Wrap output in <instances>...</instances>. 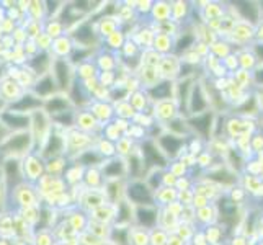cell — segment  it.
Listing matches in <instances>:
<instances>
[{"instance_id":"cell-1","label":"cell","mask_w":263,"mask_h":245,"mask_svg":"<svg viewBox=\"0 0 263 245\" xmlns=\"http://www.w3.org/2000/svg\"><path fill=\"white\" fill-rule=\"evenodd\" d=\"M126 193H128V198L136 204H139V206H151L152 204L151 190L144 183H141V181H134V183H131L128 186V190H126Z\"/></svg>"},{"instance_id":"cell-2","label":"cell","mask_w":263,"mask_h":245,"mask_svg":"<svg viewBox=\"0 0 263 245\" xmlns=\"http://www.w3.org/2000/svg\"><path fill=\"white\" fill-rule=\"evenodd\" d=\"M0 120H2L4 126L10 129H26L30 126V118L25 115H18L13 111H5L0 115Z\"/></svg>"},{"instance_id":"cell-3","label":"cell","mask_w":263,"mask_h":245,"mask_svg":"<svg viewBox=\"0 0 263 245\" xmlns=\"http://www.w3.org/2000/svg\"><path fill=\"white\" fill-rule=\"evenodd\" d=\"M190 124H192V128L198 134H201L203 138H208V136H210V131H211V126H213V115L211 113L196 115L195 118L190 120Z\"/></svg>"},{"instance_id":"cell-4","label":"cell","mask_w":263,"mask_h":245,"mask_svg":"<svg viewBox=\"0 0 263 245\" xmlns=\"http://www.w3.org/2000/svg\"><path fill=\"white\" fill-rule=\"evenodd\" d=\"M54 76L61 90L69 88L70 84V67L64 59H58L54 62Z\"/></svg>"},{"instance_id":"cell-5","label":"cell","mask_w":263,"mask_h":245,"mask_svg":"<svg viewBox=\"0 0 263 245\" xmlns=\"http://www.w3.org/2000/svg\"><path fill=\"white\" fill-rule=\"evenodd\" d=\"M159 144H160L162 150H164L168 157H177L180 154L181 146H183V141H181L180 138H177V136H174V134H165V136H162V138H160Z\"/></svg>"},{"instance_id":"cell-6","label":"cell","mask_w":263,"mask_h":245,"mask_svg":"<svg viewBox=\"0 0 263 245\" xmlns=\"http://www.w3.org/2000/svg\"><path fill=\"white\" fill-rule=\"evenodd\" d=\"M188 100H190V110H192L193 115H201V113H204L208 102L204 100V93H203L201 87H199L198 84L195 85L193 92L190 93V98Z\"/></svg>"},{"instance_id":"cell-7","label":"cell","mask_w":263,"mask_h":245,"mask_svg":"<svg viewBox=\"0 0 263 245\" xmlns=\"http://www.w3.org/2000/svg\"><path fill=\"white\" fill-rule=\"evenodd\" d=\"M30 146H31V136L26 133L18 134L5 142V149L10 152H22V150H26Z\"/></svg>"},{"instance_id":"cell-8","label":"cell","mask_w":263,"mask_h":245,"mask_svg":"<svg viewBox=\"0 0 263 245\" xmlns=\"http://www.w3.org/2000/svg\"><path fill=\"white\" fill-rule=\"evenodd\" d=\"M142 152H144V159H146V162L149 163V165H160V167H165V159L164 156L156 149V146H154L152 142H146L142 146Z\"/></svg>"},{"instance_id":"cell-9","label":"cell","mask_w":263,"mask_h":245,"mask_svg":"<svg viewBox=\"0 0 263 245\" xmlns=\"http://www.w3.org/2000/svg\"><path fill=\"white\" fill-rule=\"evenodd\" d=\"M235 8H237V12L246 18L247 22H252V23H257L258 22V12L260 8L257 7V4L253 2H235L234 4Z\"/></svg>"},{"instance_id":"cell-10","label":"cell","mask_w":263,"mask_h":245,"mask_svg":"<svg viewBox=\"0 0 263 245\" xmlns=\"http://www.w3.org/2000/svg\"><path fill=\"white\" fill-rule=\"evenodd\" d=\"M136 214H138V222L144 228H152L157 222V213L151 210L149 206H139Z\"/></svg>"},{"instance_id":"cell-11","label":"cell","mask_w":263,"mask_h":245,"mask_svg":"<svg viewBox=\"0 0 263 245\" xmlns=\"http://www.w3.org/2000/svg\"><path fill=\"white\" fill-rule=\"evenodd\" d=\"M74 38L80 43V44H85V46H90L93 41H95V31L92 30V26L88 23L80 25L79 28L74 33Z\"/></svg>"},{"instance_id":"cell-12","label":"cell","mask_w":263,"mask_h":245,"mask_svg":"<svg viewBox=\"0 0 263 245\" xmlns=\"http://www.w3.org/2000/svg\"><path fill=\"white\" fill-rule=\"evenodd\" d=\"M38 106H41V100L40 98L26 95V97L18 100L16 103L12 105V110H15V111H30V110H33V108H38Z\"/></svg>"},{"instance_id":"cell-13","label":"cell","mask_w":263,"mask_h":245,"mask_svg":"<svg viewBox=\"0 0 263 245\" xmlns=\"http://www.w3.org/2000/svg\"><path fill=\"white\" fill-rule=\"evenodd\" d=\"M54 90H56V84H54V80L51 76H44L38 84L34 87V93L40 95V97H48L51 95Z\"/></svg>"},{"instance_id":"cell-14","label":"cell","mask_w":263,"mask_h":245,"mask_svg":"<svg viewBox=\"0 0 263 245\" xmlns=\"http://www.w3.org/2000/svg\"><path fill=\"white\" fill-rule=\"evenodd\" d=\"M5 175H7V181H8V185H10V181L13 178V185H16V181L20 180L22 174H20V162L18 160H7L5 163Z\"/></svg>"},{"instance_id":"cell-15","label":"cell","mask_w":263,"mask_h":245,"mask_svg":"<svg viewBox=\"0 0 263 245\" xmlns=\"http://www.w3.org/2000/svg\"><path fill=\"white\" fill-rule=\"evenodd\" d=\"M103 174L108 178H118V177H121L124 174V163H123V160L121 159H115L113 162L106 163Z\"/></svg>"},{"instance_id":"cell-16","label":"cell","mask_w":263,"mask_h":245,"mask_svg":"<svg viewBox=\"0 0 263 245\" xmlns=\"http://www.w3.org/2000/svg\"><path fill=\"white\" fill-rule=\"evenodd\" d=\"M170 93H172V84H170V82H162V84H156L151 88V95L156 100L168 98Z\"/></svg>"},{"instance_id":"cell-17","label":"cell","mask_w":263,"mask_h":245,"mask_svg":"<svg viewBox=\"0 0 263 245\" xmlns=\"http://www.w3.org/2000/svg\"><path fill=\"white\" fill-rule=\"evenodd\" d=\"M49 56L46 52H40L38 56H36L33 61H31V67L34 69V72L36 74H40V76H43L44 72H46V69H48V66H49V59H48Z\"/></svg>"},{"instance_id":"cell-18","label":"cell","mask_w":263,"mask_h":245,"mask_svg":"<svg viewBox=\"0 0 263 245\" xmlns=\"http://www.w3.org/2000/svg\"><path fill=\"white\" fill-rule=\"evenodd\" d=\"M44 150H48V152H46L48 156L56 157L58 154H61V150H62V139L59 138V136L52 134L51 138H49V141H48V144H46V149H44Z\"/></svg>"},{"instance_id":"cell-19","label":"cell","mask_w":263,"mask_h":245,"mask_svg":"<svg viewBox=\"0 0 263 245\" xmlns=\"http://www.w3.org/2000/svg\"><path fill=\"white\" fill-rule=\"evenodd\" d=\"M46 108H48V111H49V113L58 115V113L66 111V108H67V102H66V100L59 98V97H56V98H52L51 102H48V103H46Z\"/></svg>"},{"instance_id":"cell-20","label":"cell","mask_w":263,"mask_h":245,"mask_svg":"<svg viewBox=\"0 0 263 245\" xmlns=\"http://www.w3.org/2000/svg\"><path fill=\"white\" fill-rule=\"evenodd\" d=\"M100 159L102 157H100V154H97L95 150H87V152H84V156L79 160L82 165H95V163L100 162Z\"/></svg>"},{"instance_id":"cell-21","label":"cell","mask_w":263,"mask_h":245,"mask_svg":"<svg viewBox=\"0 0 263 245\" xmlns=\"http://www.w3.org/2000/svg\"><path fill=\"white\" fill-rule=\"evenodd\" d=\"M52 120L54 121H58L61 124H64V126H70L72 121H74V113L72 111H62V113H58V115H54L52 116Z\"/></svg>"},{"instance_id":"cell-22","label":"cell","mask_w":263,"mask_h":245,"mask_svg":"<svg viewBox=\"0 0 263 245\" xmlns=\"http://www.w3.org/2000/svg\"><path fill=\"white\" fill-rule=\"evenodd\" d=\"M193 41H195V36L193 34H185V36H181V38L178 40V43H177V52H180L181 49H186V48H190L193 44Z\"/></svg>"},{"instance_id":"cell-23","label":"cell","mask_w":263,"mask_h":245,"mask_svg":"<svg viewBox=\"0 0 263 245\" xmlns=\"http://www.w3.org/2000/svg\"><path fill=\"white\" fill-rule=\"evenodd\" d=\"M128 216H131V210L128 208V204H126V203H120V213H118V221H120V222L128 221L129 219Z\"/></svg>"},{"instance_id":"cell-24","label":"cell","mask_w":263,"mask_h":245,"mask_svg":"<svg viewBox=\"0 0 263 245\" xmlns=\"http://www.w3.org/2000/svg\"><path fill=\"white\" fill-rule=\"evenodd\" d=\"M253 79H255L258 85H263V69H258L255 74H253Z\"/></svg>"},{"instance_id":"cell-25","label":"cell","mask_w":263,"mask_h":245,"mask_svg":"<svg viewBox=\"0 0 263 245\" xmlns=\"http://www.w3.org/2000/svg\"><path fill=\"white\" fill-rule=\"evenodd\" d=\"M255 54H257V58L260 59V61H263V43H258V44H255Z\"/></svg>"},{"instance_id":"cell-26","label":"cell","mask_w":263,"mask_h":245,"mask_svg":"<svg viewBox=\"0 0 263 245\" xmlns=\"http://www.w3.org/2000/svg\"><path fill=\"white\" fill-rule=\"evenodd\" d=\"M5 134H7V129H4V124H0V141L5 138Z\"/></svg>"},{"instance_id":"cell-27","label":"cell","mask_w":263,"mask_h":245,"mask_svg":"<svg viewBox=\"0 0 263 245\" xmlns=\"http://www.w3.org/2000/svg\"><path fill=\"white\" fill-rule=\"evenodd\" d=\"M0 108H2V98H0Z\"/></svg>"}]
</instances>
